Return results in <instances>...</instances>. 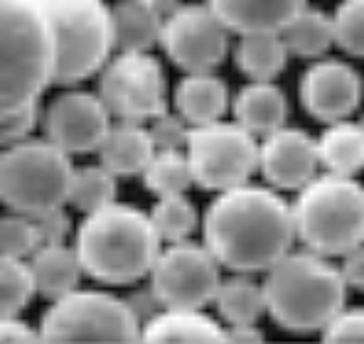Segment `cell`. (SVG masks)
Masks as SVG:
<instances>
[{
    "label": "cell",
    "instance_id": "26",
    "mask_svg": "<svg viewBox=\"0 0 364 344\" xmlns=\"http://www.w3.org/2000/svg\"><path fill=\"white\" fill-rule=\"evenodd\" d=\"M281 35L288 45V52L301 59H318L335 45L333 18L315 8H303L283 28Z\"/></svg>",
    "mask_w": 364,
    "mask_h": 344
},
{
    "label": "cell",
    "instance_id": "1",
    "mask_svg": "<svg viewBox=\"0 0 364 344\" xmlns=\"http://www.w3.org/2000/svg\"><path fill=\"white\" fill-rule=\"evenodd\" d=\"M202 239L227 271L266 273L293 246V207L276 187L239 185L217 192L202 219Z\"/></svg>",
    "mask_w": 364,
    "mask_h": 344
},
{
    "label": "cell",
    "instance_id": "2",
    "mask_svg": "<svg viewBox=\"0 0 364 344\" xmlns=\"http://www.w3.org/2000/svg\"><path fill=\"white\" fill-rule=\"evenodd\" d=\"M160 244L151 214L121 202L84 214L74 239L84 273L104 286H136L151 276Z\"/></svg>",
    "mask_w": 364,
    "mask_h": 344
},
{
    "label": "cell",
    "instance_id": "34",
    "mask_svg": "<svg viewBox=\"0 0 364 344\" xmlns=\"http://www.w3.org/2000/svg\"><path fill=\"white\" fill-rule=\"evenodd\" d=\"M153 136V143L158 150H187V143H190V131L192 126L182 118L178 111L175 114H168L163 111L160 116H155L148 126Z\"/></svg>",
    "mask_w": 364,
    "mask_h": 344
},
{
    "label": "cell",
    "instance_id": "23",
    "mask_svg": "<svg viewBox=\"0 0 364 344\" xmlns=\"http://www.w3.org/2000/svg\"><path fill=\"white\" fill-rule=\"evenodd\" d=\"M288 45L281 32H254L239 35L234 47V62L251 82H273L288 62Z\"/></svg>",
    "mask_w": 364,
    "mask_h": 344
},
{
    "label": "cell",
    "instance_id": "10",
    "mask_svg": "<svg viewBox=\"0 0 364 344\" xmlns=\"http://www.w3.org/2000/svg\"><path fill=\"white\" fill-rule=\"evenodd\" d=\"M168 86L160 62L148 52H119L99 79V96L116 121L151 123L168 111Z\"/></svg>",
    "mask_w": 364,
    "mask_h": 344
},
{
    "label": "cell",
    "instance_id": "40",
    "mask_svg": "<svg viewBox=\"0 0 364 344\" xmlns=\"http://www.w3.org/2000/svg\"><path fill=\"white\" fill-rule=\"evenodd\" d=\"M227 332H229V342H264V335H261L256 325L227 327Z\"/></svg>",
    "mask_w": 364,
    "mask_h": 344
},
{
    "label": "cell",
    "instance_id": "39",
    "mask_svg": "<svg viewBox=\"0 0 364 344\" xmlns=\"http://www.w3.org/2000/svg\"><path fill=\"white\" fill-rule=\"evenodd\" d=\"M342 276H345L347 286L364 290V244L350 249L342 256V266H340Z\"/></svg>",
    "mask_w": 364,
    "mask_h": 344
},
{
    "label": "cell",
    "instance_id": "17",
    "mask_svg": "<svg viewBox=\"0 0 364 344\" xmlns=\"http://www.w3.org/2000/svg\"><path fill=\"white\" fill-rule=\"evenodd\" d=\"M175 111L195 126L222 121L229 109V89L212 72H187L173 91Z\"/></svg>",
    "mask_w": 364,
    "mask_h": 344
},
{
    "label": "cell",
    "instance_id": "21",
    "mask_svg": "<svg viewBox=\"0 0 364 344\" xmlns=\"http://www.w3.org/2000/svg\"><path fill=\"white\" fill-rule=\"evenodd\" d=\"M30 268L37 283V293L52 303L77 290L84 273L77 249H69L67 244L40 246L30 256Z\"/></svg>",
    "mask_w": 364,
    "mask_h": 344
},
{
    "label": "cell",
    "instance_id": "32",
    "mask_svg": "<svg viewBox=\"0 0 364 344\" xmlns=\"http://www.w3.org/2000/svg\"><path fill=\"white\" fill-rule=\"evenodd\" d=\"M335 45L352 57H364V0H342L333 15Z\"/></svg>",
    "mask_w": 364,
    "mask_h": 344
},
{
    "label": "cell",
    "instance_id": "9",
    "mask_svg": "<svg viewBox=\"0 0 364 344\" xmlns=\"http://www.w3.org/2000/svg\"><path fill=\"white\" fill-rule=\"evenodd\" d=\"M259 150L254 133L242 123L214 121L190 131L187 158L192 165L195 185L210 192H224L246 185L259 170Z\"/></svg>",
    "mask_w": 364,
    "mask_h": 344
},
{
    "label": "cell",
    "instance_id": "33",
    "mask_svg": "<svg viewBox=\"0 0 364 344\" xmlns=\"http://www.w3.org/2000/svg\"><path fill=\"white\" fill-rule=\"evenodd\" d=\"M37 121H40V101L3 109V114H0V141H3V145L25 141V138H30Z\"/></svg>",
    "mask_w": 364,
    "mask_h": 344
},
{
    "label": "cell",
    "instance_id": "24",
    "mask_svg": "<svg viewBox=\"0 0 364 344\" xmlns=\"http://www.w3.org/2000/svg\"><path fill=\"white\" fill-rule=\"evenodd\" d=\"M320 165L335 175H357L364 170V126L362 123L337 121L328 123L318 138Z\"/></svg>",
    "mask_w": 364,
    "mask_h": 344
},
{
    "label": "cell",
    "instance_id": "3",
    "mask_svg": "<svg viewBox=\"0 0 364 344\" xmlns=\"http://www.w3.org/2000/svg\"><path fill=\"white\" fill-rule=\"evenodd\" d=\"M266 313L296 335L325 330L345 308L347 281L342 271L315 251H288L266 271Z\"/></svg>",
    "mask_w": 364,
    "mask_h": 344
},
{
    "label": "cell",
    "instance_id": "6",
    "mask_svg": "<svg viewBox=\"0 0 364 344\" xmlns=\"http://www.w3.org/2000/svg\"><path fill=\"white\" fill-rule=\"evenodd\" d=\"M74 172L72 155L50 138L5 145L0 155V200L10 212L40 217L69 204Z\"/></svg>",
    "mask_w": 364,
    "mask_h": 344
},
{
    "label": "cell",
    "instance_id": "31",
    "mask_svg": "<svg viewBox=\"0 0 364 344\" xmlns=\"http://www.w3.org/2000/svg\"><path fill=\"white\" fill-rule=\"evenodd\" d=\"M35 217L10 212L0 219V254L13 258H28L40 249Z\"/></svg>",
    "mask_w": 364,
    "mask_h": 344
},
{
    "label": "cell",
    "instance_id": "30",
    "mask_svg": "<svg viewBox=\"0 0 364 344\" xmlns=\"http://www.w3.org/2000/svg\"><path fill=\"white\" fill-rule=\"evenodd\" d=\"M151 219L158 229L160 239L168 244L187 241L197 229V209L185 195H165L151 209Z\"/></svg>",
    "mask_w": 364,
    "mask_h": 344
},
{
    "label": "cell",
    "instance_id": "8",
    "mask_svg": "<svg viewBox=\"0 0 364 344\" xmlns=\"http://www.w3.org/2000/svg\"><path fill=\"white\" fill-rule=\"evenodd\" d=\"M143 325L126 298L104 290H72L42 315V342H141Z\"/></svg>",
    "mask_w": 364,
    "mask_h": 344
},
{
    "label": "cell",
    "instance_id": "35",
    "mask_svg": "<svg viewBox=\"0 0 364 344\" xmlns=\"http://www.w3.org/2000/svg\"><path fill=\"white\" fill-rule=\"evenodd\" d=\"M323 340L325 342H355V344H364V308H352L345 310L333 317L328 327L323 330Z\"/></svg>",
    "mask_w": 364,
    "mask_h": 344
},
{
    "label": "cell",
    "instance_id": "28",
    "mask_svg": "<svg viewBox=\"0 0 364 344\" xmlns=\"http://www.w3.org/2000/svg\"><path fill=\"white\" fill-rule=\"evenodd\" d=\"M116 177L104 163L101 165H84L77 168L72 182V195H69V204L77 212L91 214L99 209L109 207L116 202Z\"/></svg>",
    "mask_w": 364,
    "mask_h": 344
},
{
    "label": "cell",
    "instance_id": "15",
    "mask_svg": "<svg viewBox=\"0 0 364 344\" xmlns=\"http://www.w3.org/2000/svg\"><path fill=\"white\" fill-rule=\"evenodd\" d=\"M318 141L298 128H278L264 136L259 150V170L276 190H303L318 177Z\"/></svg>",
    "mask_w": 364,
    "mask_h": 344
},
{
    "label": "cell",
    "instance_id": "19",
    "mask_svg": "<svg viewBox=\"0 0 364 344\" xmlns=\"http://www.w3.org/2000/svg\"><path fill=\"white\" fill-rule=\"evenodd\" d=\"M155 153L158 148L153 143L151 131L143 128V123L131 121H119L116 126H111L99 148L101 163L119 177L143 175Z\"/></svg>",
    "mask_w": 364,
    "mask_h": 344
},
{
    "label": "cell",
    "instance_id": "25",
    "mask_svg": "<svg viewBox=\"0 0 364 344\" xmlns=\"http://www.w3.org/2000/svg\"><path fill=\"white\" fill-rule=\"evenodd\" d=\"M217 313L229 327L237 325H256L266 313L264 286L251 278V273H234L232 278L222 281L217 290Z\"/></svg>",
    "mask_w": 364,
    "mask_h": 344
},
{
    "label": "cell",
    "instance_id": "36",
    "mask_svg": "<svg viewBox=\"0 0 364 344\" xmlns=\"http://www.w3.org/2000/svg\"><path fill=\"white\" fill-rule=\"evenodd\" d=\"M37 234H40V244H67L69 234H72V219H69L67 209H52L40 217H35Z\"/></svg>",
    "mask_w": 364,
    "mask_h": 344
},
{
    "label": "cell",
    "instance_id": "42",
    "mask_svg": "<svg viewBox=\"0 0 364 344\" xmlns=\"http://www.w3.org/2000/svg\"><path fill=\"white\" fill-rule=\"evenodd\" d=\"M362 126H364V121H362Z\"/></svg>",
    "mask_w": 364,
    "mask_h": 344
},
{
    "label": "cell",
    "instance_id": "22",
    "mask_svg": "<svg viewBox=\"0 0 364 344\" xmlns=\"http://www.w3.org/2000/svg\"><path fill=\"white\" fill-rule=\"evenodd\" d=\"M114 32L119 52H148L163 37V10L143 0H119L114 5Z\"/></svg>",
    "mask_w": 364,
    "mask_h": 344
},
{
    "label": "cell",
    "instance_id": "11",
    "mask_svg": "<svg viewBox=\"0 0 364 344\" xmlns=\"http://www.w3.org/2000/svg\"><path fill=\"white\" fill-rule=\"evenodd\" d=\"M222 263L207 246L178 241L160 251L151 271V286L165 308L202 310L214 303L222 286Z\"/></svg>",
    "mask_w": 364,
    "mask_h": 344
},
{
    "label": "cell",
    "instance_id": "29",
    "mask_svg": "<svg viewBox=\"0 0 364 344\" xmlns=\"http://www.w3.org/2000/svg\"><path fill=\"white\" fill-rule=\"evenodd\" d=\"M37 283L32 268L25 258L3 256L0 258V317L18 315L28 308Z\"/></svg>",
    "mask_w": 364,
    "mask_h": 344
},
{
    "label": "cell",
    "instance_id": "14",
    "mask_svg": "<svg viewBox=\"0 0 364 344\" xmlns=\"http://www.w3.org/2000/svg\"><path fill=\"white\" fill-rule=\"evenodd\" d=\"M364 82L350 64L320 59L301 79V104L315 121H347L362 101Z\"/></svg>",
    "mask_w": 364,
    "mask_h": 344
},
{
    "label": "cell",
    "instance_id": "5",
    "mask_svg": "<svg viewBox=\"0 0 364 344\" xmlns=\"http://www.w3.org/2000/svg\"><path fill=\"white\" fill-rule=\"evenodd\" d=\"M293 207L296 239L323 256H345L364 244V187L355 177L325 175L298 190Z\"/></svg>",
    "mask_w": 364,
    "mask_h": 344
},
{
    "label": "cell",
    "instance_id": "38",
    "mask_svg": "<svg viewBox=\"0 0 364 344\" xmlns=\"http://www.w3.org/2000/svg\"><path fill=\"white\" fill-rule=\"evenodd\" d=\"M0 342L3 344H30L42 342L40 332H35L28 322H23L18 315H10L0 320Z\"/></svg>",
    "mask_w": 364,
    "mask_h": 344
},
{
    "label": "cell",
    "instance_id": "4",
    "mask_svg": "<svg viewBox=\"0 0 364 344\" xmlns=\"http://www.w3.org/2000/svg\"><path fill=\"white\" fill-rule=\"evenodd\" d=\"M57 50L37 0H0V109L40 101L55 84Z\"/></svg>",
    "mask_w": 364,
    "mask_h": 344
},
{
    "label": "cell",
    "instance_id": "18",
    "mask_svg": "<svg viewBox=\"0 0 364 344\" xmlns=\"http://www.w3.org/2000/svg\"><path fill=\"white\" fill-rule=\"evenodd\" d=\"M141 342L153 344H207V342H229V332L219 327L212 317L195 308H165L153 320L143 325Z\"/></svg>",
    "mask_w": 364,
    "mask_h": 344
},
{
    "label": "cell",
    "instance_id": "12",
    "mask_svg": "<svg viewBox=\"0 0 364 344\" xmlns=\"http://www.w3.org/2000/svg\"><path fill=\"white\" fill-rule=\"evenodd\" d=\"M229 30L210 5H175L163 25L165 55L182 72H212L229 52Z\"/></svg>",
    "mask_w": 364,
    "mask_h": 344
},
{
    "label": "cell",
    "instance_id": "37",
    "mask_svg": "<svg viewBox=\"0 0 364 344\" xmlns=\"http://www.w3.org/2000/svg\"><path fill=\"white\" fill-rule=\"evenodd\" d=\"M126 303H128V308L133 310V315L138 317V322H141V325H146V322L153 320L160 310H165V305L160 303L158 293L153 290L151 283H148V286H136V288H133L131 293L126 295Z\"/></svg>",
    "mask_w": 364,
    "mask_h": 344
},
{
    "label": "cell",
    "instance_id": "27",
    "mask_svg": "<svg viewBox=\"0 0 364 344\" xmlns=\"http://www.w3.org/2000/svg\"><path fill=\"white\" fill-rule=\"evenodd\" d=\"M143 185L155 197L185 195L195 185V175H192L187 153H182V150H158L155 158L148 163V168L143 170Z\"/></svg>",
    "mask_w": 364,
    "mask_h": 344
},
{
    "label": "cell",
    "instance_id": "16",
    "mask_svg": "<svg viewBox=\"0 0 364 344\" xmlns=\"http://www.w3.org/2000/svg\"><path fill=\"white\" fill-rule=\"evenodd\" d=\"M237 35L283 32L308 0H205Z\"/></svg>",
    "mask_w": 364,
    "mask_h": 344
},
{
    "label": "cell",
    "instance_id": "20",
    "mask_svg": "<svg viewBox=\"0 0 364 344\" xmlns=\"http://www.w3.org/2000/svg\"><path fill=\"white\" fill-rule=\"evenodd\" d=\"M232 111L237 123L254 136H269L286 126L288 118V99L281 86L273 82H251L232 101Z\"/></svg>",
    "mask_w": 364,
    "mask_h": 344
},
{
    "label": "cell",
    "instance_id": "41",
    "mask_svg": "<svg viewBox=\"0 0 364 344\" xmlns=\"http://www.w3.org/2000/svg\"><path fill=\"white\" fill-rule=\"evenodd\" d=\"M143 3H151V5H155L158 10H173L175 8V0H143Z\"/></svg>",
    "mask_w": 364,
    "mask_h": 344
},
{
    "label": "cell",
    "instance_id": "7",
    "mask_svg": "<svg viewBox=\"0 0 364 344\" xmlns=\"http://www.w3.org/2000/svg\"><path fill=\"white\" fill-rule=\"evenodd\" d=\"M55 35V84L72 86L94 77L116 50L114 10L104 0H37Z\"/></svg>",
    "mask_w": 364,
    "mask_h": 344
},
{
    "label": "cell",
    "instance_id": "13",
    "mask_svg": "<svg viewBox=\"0 0 364 344\" xmlns=\"http://www.w3.org/2000/svg\"><path fill=\"white\" fill-rule=\"evenodd\" d=\"M45 133L69 155L99 153L106 133L111 131V111L101 96L87 91H62L42 114Z\"/></svg>",
    "mask_w": 364,
    "mask_h": 344
}]
</instances>
